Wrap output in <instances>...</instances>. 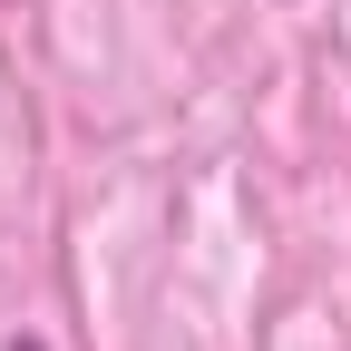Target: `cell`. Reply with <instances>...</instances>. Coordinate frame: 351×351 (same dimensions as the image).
Segmentation results:
<instances>
[{"instance_id":"cell-1","label":"cell","mask_w":351,"mask_h":351,"mask_svg":"<svg viewBox=\"0 0 351 351\" xmlns=\"http://www.w3.org/2000/svg\"><path fill=\"white\" fill-rule=\"evenodd\" d=\"M0 351H49V341H39V332H10V341H0Z\"/></svg>"}]
</instances>
